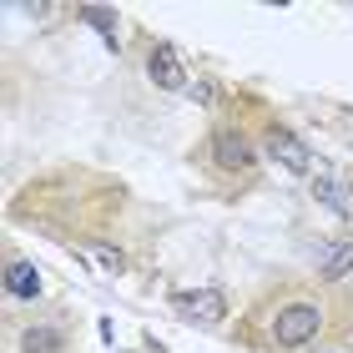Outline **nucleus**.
<instances>
[{"instance_id":"6","label":"nucleus","mask_w":353,"mask_h":353,"mask_svg":"<svg viewBox=\"0 0 353 353\" xmlns=\"http://www.w3.org/2000/svg\"><path fill=\"white\" fill-rule=\"evenodd\" d=\"M308 187H313V197L323 202L328 212H339V217H348V192L339 187V176H333V172H328L323 162H318V157H313V182H308Z\"/></svg>"},{"instance_id":"10","label":"nucleus","mask_w":353,"mask_h":353,"mask_svg":"<svg viewBox=\"0 0 353 353\" xmlns=\"http://www.w3.org/2000/svg\"><path fill=\"white\" fill-rule=\"evenodd\" d=\"M91 258H96V263H101L106 272H121V268H126V263H121V252H117V248H96V252H91Z\"/></svg>"},{"instance_id":"5","label":"nucleus","mask_w":353,"mask_h":353,"mask_svg":"<svg viewBox=\"0 0 353 353\" xmlns=\"http://www.w3.org/2000/svg\"><path fill=\"white\" fill-rule=\"evenodd\" d=\"M147 76H152V86H162V91L187 86V66H182V56H176V46H157L152 61H147Z\"/></svg>"},{"instance_id":"7","label":"nucleus","mask_w":353,"mask_h":353,"mask_svg":"<svg viewBox=\"0 0 353 353\" xmlns=\"http://www.w3.org/2000/svg\"><path fill=\"white\" fill-rule=\"evenodd\" d=\"M6 293L21 298V303L41 298V278H36V268H30L26 258H10V263H6Z\"/></svg>"},{"instance_id":"9","label":"nucleus","mask_w":353,"mask_h":353,"mask_svg":"<svg viewBox=\"0 0 353 353\" xmlns=\"http://www.w3.org/2000/svg\"><path fill=\"white\" fill-rule=\"evenodd\" d=\"M353 272V243H339V248H328V263H323V278H348Z\"/></svg>"},{"instance_id":"4","label":"nucleus","mask_w":353,"mask_h":353,"mask_svg":"<svg viewBox=\"0 0 353 353\" xmlns=\"http://www.w3.org/2000/svg\"><path fill=\"white\" fill-rule=\"evenodd\" d=\"M212 162L222 172H248L252 162H258V147H252L243 132H217L212 137Z\"/></svg>"},{"instance_id":"8","label":"nucleus","mask_w":353,"mask_h":353,"mask_svg":"<svg viewBox=\"0 0 353 353\" xmlns=\"http://www.w3.org/2000/svg\"><path fill=\"white\" fill-rule=\"evenodd\" d=\"M61 348H66V333L51 323H36L21 333V353H61Z\"/></svg>"},{"instance_id":"1","label":"nucleus","mask_w":353,"mask_h":353,"mask_svg":"<svg viewBox=\"0 0 353 353\" xmlns=\"http://www.w3.org/2000/svg\"><path fill=\"white\" fill-rule=\"evenodd\" d=\"M318 328H323V308H318L313 298H293L272 318V343L278 348H303V343L318 339Z\"/></svg>"},{"instance_id":"2","label":"nucleus","mask_w":353,"mask_h":353,"mask_svg":"<svg viewBox=\"0 0 353 353\" xmlns=\"http://www.w3.org/2000/svg\"><path fill=\"white\" fill-rule=\"evenodd\" d=\"M172 308H176V318H187V323L212 328V323L228 318V298H222L217 288H182V293L172 298Z\"/></svg>"},{"instance_id":"3","label":"nucleus","mask_w":353,"mask_h":353,"mask_svg":"<svg viewBox=\"0 0 353 353\" xmlns=\"http://www.w3.org/2000/svg\"><path fill=\"white\" fill-rule=\"evenodd\" d=\"M263 152L272 157L278 167H288L293 176H303V172H313V152L303 147V141L293 137V132H283V126H272V132L263 137Z\"/></svg>"}]
</instances>
